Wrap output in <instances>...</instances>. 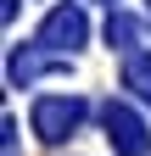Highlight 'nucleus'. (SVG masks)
I'll list each match as a JSON object with an SVG mask.
<instances>
[{
    "label": "nucleus",
    "mask_w": 151,
    "mask_h": 156,
    "mask_svg": "<svg viewBox=\"0 0 151 156\" xmlns=\"http://www.w3.org/2000/svg\"><path fill=\"white\" fill-rule=\"evenodd\" d=\"M84 123V101L79 95H45V101H34V134L39 140H67L73 128Z\"/></svg>",
    "instance_id": "obj_1"
},
{
    "label": "nucleus",
    "mask_w": 151,
    "mask_h": 156,
    "mask_svg": "<svg viewBox=\"0 0 151 156\" xmlns=\"http://www.w3.org/2000/svg\"><path fill=\"white\" fill-rule=\"evenodd\" d=\"M101 123H106V140H112V151H118V156H145V151H151V134H145V123H140L134 106L106 101Z\"/></svg>",
    "instance_id": "obj_2"
},
{
    "label": "nucleus",
    "mask_w": 151,
    "mask_h": 156,
    "mask_svg": "<svg viewBox=\"0 0 151 156\" xmlns=\"http://www.w3.org/2000/svg\"><path fill=\"white\" fill-rule=\"evenodd\" d=\"M84 34H90V28H84V11H79V6H56V11L45 17V28H39V45H45V50H79Z\"/></svg>",
    "instance_id": "obj_3"
},
{
    "label": "nucleus",
    "mask_w": 151,
    "mask_h": 156,
    "mask_svg": "<svg viewBox=\"0 0 151 156\" xmlns=\"http://www.w3.org/2000/svg\"><path fill=\"white\" fill-rule=\"evenodd\" d=\"M123 84L140 95V101H151V56L145 50H129L123 56Z\"/></svg>",
    "instance_id": "obj_4"
},
{
    "label": "nucleus",
    "mask_w": 151,
    "mask_h": 156,
    "mask_svg": "<svg viewBox=\"0 0 151 156\" xmlns=\"http://www.w3.org/2000/svg\"><path fill=\"white\" fill-rule=\"evenodd\" d=\"M56 56H39V50H17L11 56V84H34L39 78V67H50Z\"/></svg>",
    "instance_id": "obj_5"
},
{
    "label": "nucleus",
    "mask_w": 151,
    "mask_h": 156,
    "mask_svg": "<svg viewBox=\"0 0 151 156\" xmlns=\"http://www.w3.org/2000/svg\"><path fill=\"white\" fill-rule=\"evenodd\" d=\"M106 39H118L123 50H134V45H140V23L123 17V11H112V17H106Z\"/></svg>",
    "instance_id": "obj_6"
},
{
    "label": "nucleus",
    "mask_w": 151,
    "mask_h": 156,
    "mask_svg": "<svg viewBox=\"0 0 151 156\" xmlns=\"http://www.w3.org/2000/svg\"><path fill=\"white\" fill-rule=\"evenodd\" d=\"M0 128H6V156H17V123L6 117V123H0Z\"/></svg>",
    "instance_id": "obj_7"
},
{
    "label": "nucleus",
    "mask_w": 151,
    "mask_h": 156,
    "mask_svg": "<svg viewBox=\"0 0 151 156\" xmlns=\"http://www.w3.org/2000/svg\"><path fill=\"white\" fill-rule=\"evenodd\" d=\"M6 17H17V0H6Z\"/></svg>",
    "instance_id": "obj_8"
}]
</instances>
